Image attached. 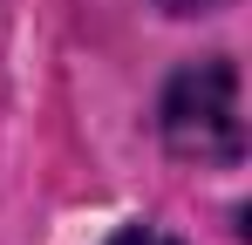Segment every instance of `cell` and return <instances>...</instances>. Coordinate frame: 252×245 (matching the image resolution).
<instances>
[{
	"label": "cell",
	"mask_w": 252,
	"mask_h": 245,
	"mask_svg": "<svg viewBox=\"0 0 252 245\" xmlns=\"http://www.w3.org/2000/svg\"><path fill=\"white\" fill-rule=\"evenodd\" d=\"M164 143L191 163H239L246 116H239V68L198 61L164 89Z\"/></svg>",
	"instance_id": "obj_1"
},
{
	"label": "cell",
	"mask_w": 252,
	"mask_h": 245,
	"mask_svg": "<svg viewBox=\"0 0 252 245\" xmlns=\"http://www.w3.org/2000/svg\"><path fill=\"white\" fill-rule=\"evenodd\" d=\"M109 245H177V239H164L157 225H129V232H116Z\"/></svg>",
	"instance_id": "obj_2"
},
{
	"label": "cell",
	"mask_w": 252,
	"mask_h": 245,
	"mask_svg": "<svg viewBox=\"0 0 252 245\" xmlns=\"http://www.w3.org/2000/svg\"><path fill=\"white\" fill-rule=\"evenodd\" d=\"M164 7H170V14H205L211 0H164Z\"/></svg>",
	"instance_id": "obj_3"
}]
</instances>
